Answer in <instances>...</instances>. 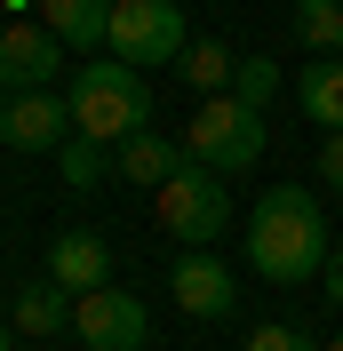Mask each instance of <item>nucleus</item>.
I'll list each match as a JSON object with an SVG mask.
<instances>
[{
    "label": "nucleus",
    "instance_id": "obj_1",
    "mask_svg": "<svg viewBox=\"0 0 343 351\" xmlns=\"http://www.w3.org/2000/svg\"><path fill=\"white\" fill-rule=\"evenodd\" d=\"M327 208L296 184H279V192L256 199V216H248V263H256L272 287H303L311 271H327Z\"/></svg>",
    "mask_w": 343,
    "mask_h": 351
},
{
    "label": "nucleus",
    "instance_id": "obj_2",
    "mask_svg": "<svg viewBox=\"0 0 343 351\" xmlns=\"http://www.w3.org/2000/svg\"><path fill=\"white\" fill-rule=\"evenodd\" d=\"M64 112H72V128H80V136L120 144L128 128L152 120V80H144L136 64H120V56H104V64H88L80 80L64 88Z\"/></svg>",
    "mask_w": 343,
    "mask_h": 351
},
{
    "label": "nucleus",
    "instance_id": "obj_3",
    "mask_svg": "<svg viewBox=\"0 0 343 351\" xmlns=\"http://www.w3.org/2000/svg\"><path fill=\"white\" fill-rule=\"evenodd\" d=\"M184 152H192L200 168H215V176L256 168V160H263V112L239 104L232 88H215V96H200L192 128H184Z\"/></svg>",
    "mask_w": 343,
    "mask_h": 351
},
{
    "label": "nucleus",
    "instance_id": "obj_4",
    "mask_svg": "<svg viewBox=\"0 0 343 351\" xmlns=\"http://www.w3.org/2000/svg\"><path fill=\"white\" fill-rule=\"evenodd\" d=\"M152 223L168 232V240H184V247H208V240H224V223H232V199H224V176L215 168H200V160H184V168L152 192Z\"/></svg>",
    "mask_w": 343,
    "mask_h": 351
},
{
    "label": "nucleus",
    "instance_id": "obj_5",
    "mask_svg": "<svg viewBox=\"0 0 343 351\" xmlns=\"http://www.w3.org/2000/svg\"><path fill=\"white\" fill-rule=\"evenodd\" d=\"M104 48L120 64L152 72V64H176L192 48V32H184V8L176 0H112V40Z\"/></svg>",
    "mask_w": 343,
    "mask_h": 351
},
{
    "label": "nucleus",
    "instance_id": "obj_6",
    "mask_svg": "<svg viewBox=\"0 0 343 351\" xmlns=\"http://www.w3.org/2000/svg\"><path fill=\"white\" fill-rule=\"evenodd\" d=\"M72 335H88V351H144L152 311L128 287H88V295H72Z\"/></svg>",
    "mask_w": 343,
    "mask_h": 351
},
{
    "label": "nucleus",
    "instance_id": "obj_7",
    "mask_svg": "<svg viewBox=\"0 0 343 351\" xmlns=\"http://www.w3.org/2000/svg\"><path fill=\"white\" fill-rule=\"evenodd\" d=\"M64 128H72V112H64V96H48V88H16L8 112H0L8 152H64Z\"/></svg>",
    "mask_w": 343,
    "mask_h": 351
},
{
    "label": "nucleus",
    "instance_id": "obj_8",
    "mask_svg": "<svg viewBox=\"0 0 343 351\" xmlns=\"http://www.w3.org/2000/svg\"><path fill=\"white\" fill-rule=\"evenodd\" d=\"M56 64H64V40H56L48 24H32V16L0 24V80L8 88H48Z\"/></svg>",
    "mask_w": 343,
    "mask_h": 351
},
{
    "label": "nucleus",
    "instance_id": "obj_9",
    "mask_svg": "<svg viewBox=\"0 0 343 351\" xmlns=\"http://www.w3.org/2000/svg\"><path fill=\"white\" fill-rule=\"evenodd\" d=\"M168 295H176V311H192V319H224V311H232V271L215 256H200V247H184V256L168 263Z\"/></svg>",
    "mask_w": 343,
    "mask_h": 351
},
{
    "label": "nucleus",
    "instance_id": "obj_10",
    "mask_svg": "<svg viewBox=\"0 0 343 351\" xmlns=\"http://www.w3.org/2000/svg\"><path fill=\"white\" fill-rule=\"evenodd\" d=\"M184 160H192V152H184V144H168V136H160V128L144 120V128H128V136H120L112 168L128 176V184H144V192H160V184H168V176L184 168Z\"/></svg>",
    "mask_w": 343,
    "mask_h": 351
},
{
    "label": "nucleus",
    "instance_id": "obj_11",
    "mask_svg": "<svg viewBox=\"0 0 343 351\" xmlns=\"http://www.w3.org/2000/svg\"><path fill=\"white\" fill-rule=\"evenodd\" d=\"M32 8H40V24L64 48H104L112 40V0H32Z\"/></svg>",
    "mask_w": 343,
    "mask_h": 351
},
{
    "label": "nucleus",
    "instance_id": "obj_12",
    "mask_svg": "<svg viewBox=\"0 0 343 351\" xmlns=\"http://www.w3.org/2000/svg\"><path fill=\"white\" fill-rule=\"evenodd\" d=\"M104 240L96 232H56V247H48V280H64L72 295H88V287H104Z\"/></svg>",
    "mask_w": 343,
    "mask_h": 351
},
{
    "label": "nucleus",
    "instance_id": "obj_13",
    "mask_svg": "<svg viewBox=\"0 0 343 351\" xmlns=\"http://www.w3.org/2000/svg\"><path fill=\"white\" fill-rule=\"evenodd\" d=\"M296 104H303V120L343 128V56H320V64L296 72Z\"/></svg>",
    "mask_w": 343,
    "mask_h": 351
},
{
    "label": "nucleus",
    "instance_id": "obj_14",
    "mask_svg": "<svg viewBox=\"0 0 343 351\" xmlns=\"http://www.w3.org/2000/svg\"><path fill=\"white\" fill-rule=\"evenodd\" d=\"M8 319H16V335H56V328H72V287H64V280H32V287L16 295Z\"/></svg>",
    "mask_w": 343,
    "mask_h": 351
},
{
    "label": "nucleus",
    "instance_id": "obj_15",
    "mask_svg": "<svg viewBox=\"0 0 343 351\" xmlns=\"http://www.w3.org/2000/svg\"><path fill=\"white\" fill-rule=\"evenodd\" d=\"M176 64H184V80H192L200 96H215V88H232L239 56H232V48H215V40H192V48H184V56H176Z\"/></svg>",
    "mask_w": 343,
    "mask_h": 351
},
{
    "label": "nucleus",
    "instance_id": "obj_16",
    "mask_svg": "<svg viewBox=\"0 0 343 351\" xmlns=\"http://www.w3.org/2000/svg\"><path fill=\"white\" fill-rule=\"evenodd\" d=\"M296 32L320 48V56H335L343 48V0H296Z\"/></svg>",
    "mask_w": 343,
    "mask_h": 351
},
{
    "label": "nucleus",
    "instance_id": "obj_17",
    "mask_svg": "<svg viewBox=\"0 0 343 351\" xmlns=\"http://www.w3.org/2000/svg\"><path fill=\"white\" fill-rule=\"evenodd\" d=\"M232 96L263 112V104L279 96V64H272V56H239V72H232Z\"/></svg>",
    "mask_w": 343,
    "mask_h": 351
},
{
    "label": "nucleus",
    "instance_id": "obj_18",
    "mask_svg": "<svg viewBox=\"0 0 343 351\" xmlns=\"http://www.w3.org/2000/svg\"><path fill=\"white\" fill-rule=\"evenodd\" d=\"M104 168H112V160H104V144H96V136H80V144H64V184H72V192H88V184H96Z\"/></svg>",
    "mask_w": 343,
    "mask_h": 351
},
{
    "label": "nucleus",
    "instance_id": "obj_19",
    "mask_svg": "<svg viewBox=\"0 0 343 351\" xmlns=\"http://www.w3.org/2000/svg\"><path fill=\"white\" fill-rule=\"evenodd\" d=\"M248 351H320V343H311L303 328H279V319H272V328H256V335H248Z\"/></svg>",
    "mask_w": 343,
    "mask_h": 351
},
{
    "label": "nucleus",
    "instance_id": "obj_20",
    "mask_svg": "<svg viewBox=\"0 0 343 351\" xmlns=\"http://www.w3.org/2000/svg\"><path fill=\"white\" fill-rule=\"evenodd\" d=\"M320 184L343 199V128H327V144H320Z\"/></svg>",
    "mask_w": 343,
    "mask_h": 351
},
{
    "label": "nucleus",
    "instance_id": "obj_21",
    "mask_svg": "<svg viewBox=\"0 0 343 351\" xmlns=\"http://www.w3.org/2000/svg\"><path fill=\"white\" fill-rule=\"evenodd\" d=\"M327 304L343 311V247H335V256H327Z\"/></svg>",
    "mask_w": 343,
    "mask_h": 351
},
{
    "label": "nucleus",
    "instance_id": "obj_22",
    "mask_svg": "<svg viewBox=\"0 0 343 351\" xmlns=\"http://www.w3.org/2000/svg\"><path fill=\"white\" fill-rule=\"evenodd\" d=\"M0 351H16V319H0Z\"/></svg>",
    "mask_w": 343,
    "mask_h": 351
},
{
    "label": "nucleus",
    "instance_id": "obj_23",
    "mask_svg": "<svg viewBox=\"0 0 343 351\" xmlns=\"http://www.w3.org/2000/svg\"><path fill=\"white\" fill-rule=\"evenodd\" d=\"M8 96H16V88H8V80H0V112H8Z\"/></svg>",
    "mask_w": 343,
    "mask_h": 351
},
{
    "label": "nucleus",
    "instance_id": "obj_24",
    "mask_svg": "<svg viewBox=\"0 0 343 351\" xmlns=\"http://www.w3.org/2000/svg\"><path fill=\"white\" fill-rule=\"evenodd\" d=\"M320 351H343V335H327V343H320Z\"/></svg>",
    "mask_w": 343,
    "mask_h": 351
},
{
    "label": "nucleus",
    "instance_id": "obj_25",
    "mask_svg": "<svg viewBox=\"0 0 343 351\" xmlns=\"http://www.w3.org/2000/svg\"><path fill=\"white\" fill-rule=\"evenodd\" d=\"M8 8H24V0H8Z\"/></svg>",
    "mask_w": 343,
    "mask_h": 351
}]
</instances>
